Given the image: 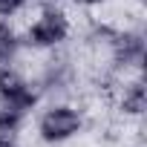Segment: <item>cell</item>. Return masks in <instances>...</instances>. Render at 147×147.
<instances>
[{"mask_svg": "<svg viewBox=\"0 0 147 147\" xmlns=\"http://www.w3.org/2000/svg\"><path fill=\"white\" fill-rule=\"evenodd\" d=\"M72 35V20L69 15L58 6V3H49L38 9V15L26 23V29L20 32V40L29 46V49H38V52H55L58 46H63Z\"/></svg>", "mask_w": 147, "mask_h": 147, "instance_id": "cell-1", "label": "cell"}, {"mask_svg": "<svg viewBox=\"0 0 147 147\" xmlns=\"http://www.w3.org/2000/svg\"><path fill=\"white\" fill-rule=\"evenodd\" d=\"M84 110L75 107V104H66V101H58V104H49L40 115H38V138L43 144H66L75 136L84 133Z\"/></svg>", "mask_w": 147, "mask_h": 147, "instance_id": "cell-2", "label": "cell"}, {"mask_svg": "<svg viewBox=\"0 0 147 147\" xmlns=\"http://www.w3.org/2000/svg\"><path fill=\"white\" fill-rule=\"evenodd\" d=\"M40 101L38 87L12 63H0V104H9L20 113H32Z\"/></svg>", "mask_w": 147, "mask_h": 147, "instance_id": "cell-3", "label": "cell"}, {"mask_svg": "<svg viewBox=\"0 0 147 147\" xmlns=\"http://www.w3.org/2000/svg\"><path fill=\"white\" fill-rule=\"evenodd\" d=\"M115 107H118V113H121L124 118H141L144 110H147V90H144V81H141V78L124 81L121 90H118Z\"/></svg>", "mask_w": 147, "mask_h": 147, "instance_id": "cell-4", "label": "cell"}, {"mask_svg": "<svg viewBox=\"0 0 147 147\" xmlns=\"http://www.w3.org/2000/svg\"><path fill=\"white\" fill-rule=\"evenodd\" d=\"M23 40H20V32L12 26V20H3L0 18V63H12L20 52Z\"/></svg>", "mask_w": 147, "mask_h": 147, "instance_id": "cell-5", "label": "cell"}, {"mask_svg": "<svg viewBox=\"0 0 147 147\" xmlns=\"http://www.w3.org/2000/svg\"><path fill=\"white\" fill-rule=\"evenodd\" d=\"M26 121V113L9 107V104H0V133H18Z\"/></svg>", "mask_w": 147, "mask_h": 147, "instance_id": "cell-6", "label": "cell"}, {"mask_svg": "<svg viewBox=\"0 0 147 147\" xmlns=\"http://www.w3.org/2000/svg\"><path fill=\"white\" fill-rule=\"evenodd\" d=\"M0 147H20L15 133H0Z\"/></svg>", "mask_w": 147, "mask_h": 147, "instance_id": "cell-7", "label": "cell"}, {"mask_svg": "<svg viewBox=\"0 0 147 147\" xmlns=\"http://www.w3.org/2000/svg\"><path fill=\"white\" fill-rule=\"evenodd\" d=\"M75 6H84V9H92V6H104L107 0H72Z\"/></svg>", "mask_w": 147, "mask_h": 147, "instance_id": "cell-8", "label": "cell"}]
</instances>
